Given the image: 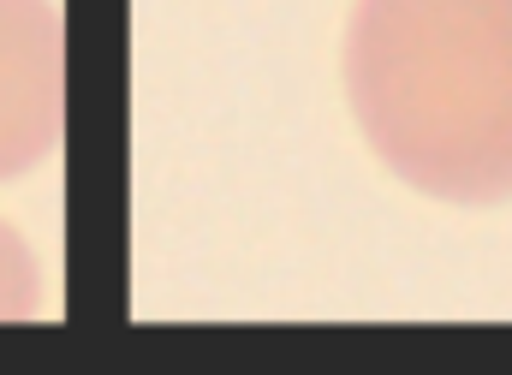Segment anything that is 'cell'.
<instances>
[{"mask_svg": "<svg viewBox=\"0 0 512 375\" xmlns=\"http://www.w3.org/2000/svg\"><path fill=\"white\" fill-rule=\"evenodd\" d=\"M66 125V24L54 0H0V179L42 167Z\"/></svg>", "mask_w": 512, "mask_h": 375, "instance_id": "7a4b0ae2", "label": "cell"}, {"mask_svg": "<svg viewBox=\"0 0 512 375\" xmlns=\"http://www.w3.org/2000/svg\"><path fill=\"white\" fill-rule=\"evenodd\" d=\"M30 316H42V262L12 221H0V322Z\"/></svg>", "mask_w": 512, "mask_h": 375, "instance_id": "3957f363", "label": "cell"}, {"mask_svg": "<svg viewBox=\"0 0 512 375\" xmlns=\"http://www.w3.org/2000/svg\"><path fill=\"white\" fill-rule=\"evenodd\" d=\"M346 96L411 191L512 203V0H358Z\"/></svg>", "mask_w": 512, "mask_h": 375, "instance_id": "6da1fadb", "label": "cell"}]
</instances>
